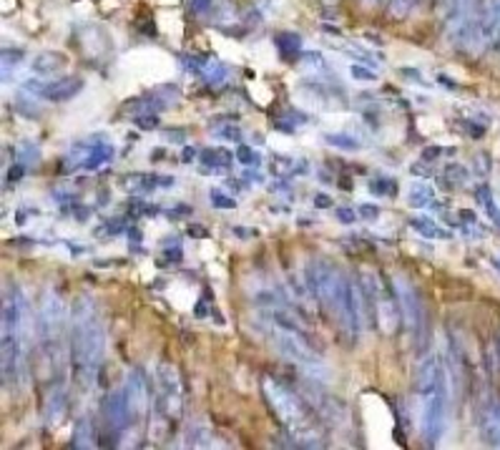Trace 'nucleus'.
<instances>
[{"label":"nucleus","instance_id":"obj_1","mask_svg":"<svg viewBox=\"0 0 500 450\" xmlns=\"http://www.w3.org/2000/svg\"><path fill=\"white\" fill-rule=\"evenodd\" d=\"M106 353V327L96 307L94 297L81 294L71 304V322H68V363L76 388L86 393L94 388L101 360Z\"/></svg>","mask_w":500,"mask_h":450},{"label":"nucleus","instance_id":"obj_2","mask_svg":"<svg viewBox=\"0 0 500 450\" xmlns=\"http://www.w3.org/2000/svg\"><path fill=\"white\" fill-rule=\"evenodd\" d=\"M450 370L438 355H430L417 375V405H420V435L425 445H438L448 430Z\"/></svg>","mask_w":500,"mask_h":450},{"label":"nucleus","instance_id":"obj_3","mask_svg":"<svg viewBox=\"0 0 500 450\" xmlns=\"http://www.w3.org/2000/svg\"><path fill=\"white\" fill-rule=\"evenodd\" d=\"M261 390H264V398H267V405L271 408V413L277 415L287 435L292 440H300L302 445H312V448H320L322 443V435H320V423L314 420L312 405L307 403L304 395H300L297 390L290 388L287 383H281L280 377H264L261 383Z\"/></svg>","mask_w":500,"mask_h":450},{"label":"nucleus","instance_id":"obj_4","mask_svg":"<svg viewBox=\"0 0 500 450\" xmlns=\"http://www.w3.org/2000/svg\"><path fill=\"white\" fill-rule=\"evenodd\" d=\"M68 322H71V317H68L61 294L56 290H43L38 312H36V337L56 375H61L63 363L68 357V343H66Z\"/></svg>","mask_w":500,"mask_h":450},{"label":"nucleus","instance_id":"obj_5","mask_svg":"<svg viewBox=\"0 0 500 450\" xmlns=\"http://www.w3.org/2000/svg\"><path fill=\"white\" fill-rule=\"evenodd\" d=\"M344 284H347V274L340 272L334 264L314 260L307 267V287L312 290L314 302L320 307V312L327 317V322L332 320L337 327L342 325Z\"/></svg>","mask_w":500,"mask_h":450},{"label":"nucleus","instance_id":"obj_6","mask_svg":"<svg viewBox=\"0 0 500 450\" xmlns=\"http://www.w3.org/2000/svg\"><path fill=\"white\" fill-rule=\"evenodd\" d=\"M360 290H362V300H365V312L372 317V322H375L385 335L395 332L397 322L403 320L395 284L390 287V284L383 280V274L367 272L365 270V272H362Z\"/></svg>","mask_w":500,"mask_h":450},{"label":"nucleus","instance_id":"obj_7","mask_svg":"<svg viewBox=\"0 0 500 450\" xmlns=\"http://www.w3.org/2000/svg\"><path fill=\"white\" fill-rule=\"evenodd\" d=\"M154 410L161 425H177L184 415V383L177 365L161 363L157 367V393H154Z\"/></svg>","mask_w":500,"mask_h":450},{"label":"nucleus","instance_id":"obj_8","mask_svg":"<svg viewBox=\"0 0 500 450\" xmlns=\"http://www.w3.org/2000/svg\"><path fill=\"white\" fill-rule=\"evenodd\" d=\"M267 337H270L271 347H274L284 360H292V363H297V365L304 367L310 375L324 377L322 360H320V355L314 353L310 337L290 332V330L274 325V322H270V327H267Z\"/></svg>","mask_w":500,"mask_h":450},{"label":"nucleus","instance_id":"obj_9","mask_svg":"<svg viewBox=\"0 0 500 450\" xmlns=\"http://www.w3.org/2000/svg\"><path fill=\"white\" fill-rule=\"evenodd\" d=\"M395 292L400 300V312L403 320L410 327V332L415 335L417 343H423L427 335V307L423 294L417 292V287L405 277H397L395 280Z\"/></svg>","mask_w":500,"mask_h":450},{"label":"nucleus","instance_id":"obj_10","mask_svg":"<svg viewBox=\"0 0 500 450\" xmlns=\"http://www.w3.org/2000/svg\"><path fill=\"white\" fill-rule=\"evenodd\" d=\"M124 398L126 408H128V418L131 425H144L148 418V408H151V398H148V380L147 373L141 367L128 370L124 383Z\"/></svg>","mask_w":500,"mask_h":450},{"label":"nucleus","instance_id":"obj_11","mask_svg":"<svg viewBox=\"0 0 500 450\" xmlns=\"http://www.w3.org/2000/svg\"><path fill=\"white\" fill-rule=\"evenodd\" d=\"M480 438L490 448H500V398L490 395L483 400L478 413Z\"/></svg>","mask_w":500,"mask_h":450},{"label":"nucleus","instance_id":"obj_12","mask_svg":"<svg viewBox=\"0 0 500 450\" xmlns=\"http://www.w3.org/2000/svg\"><path fill=\"white\" fill-rule=\"evenodd\" d=\"M101 413H104V423L108 433L114 435H121L128 425H131V418H128V408H126L124 390H116V393H108L101 403Z\"/></svg>","mask_w":500,"mask_h":450},{"label":"nucleus","instance_id":"obj_13","mask_svg":"<svg viewBox=\"0 0 500 450\" xmlns=\"http://www.w3.org/2000/svg\"><path fill=\"white\" fill-rule=\"evenodd\" d=\"M500 26V0H483L475 26V46H493Z\"/></svg>","mask_w":500,"mask_h":450},{"label":"nucleus","instance_id":"obj_14","mask_svg":"<svg viewBox=\"0 0 500 450\" xmlns=\"http://www.w3.org/2000/svg\"><path fill=\"white\" fill-rule=\"evenodd\" d=\"M84 91V78L78 76H66V78H58L53 84H46L38 88V96L46 98V101H53V104H61V101H71L74 96H78Z\"/></svg>","mask_w":500,"mask_h":450},{"label":"nucleus","instance_id":"obj_15","mask_svg":"<svg viewBox=\"0 0 500 450\" xmlns=\"http://www.w3.org/2000/svg\"><path fill=\"white\" fill-rule=\"evenodd\" d=\"M63 413H66V388L61 380H56L53 390H48V395H46V423L58 425L63 420Z\"/></svg>","mask_w":500,"mask_h":450},{"label":"nucleus","instance_id":"obj_16","mask_svg":"<svg viewBox=\"0 0 500 450\" xmlns=\"http://www.w3.org/2000/svg\"><path fill=\"white\" fill-rule=\"evenodd\" d=\"M96 440H98V435H96L94 418L78 420L74 428V435H71V448H94Z\"/></svg>","mask_w":500,"mask_h":450},{"label":"nucleus","instance_id":"obj_17","mask_svg":"<svg viewBox=\"0 0 500 450\" xmlns=\"http://www.w3.org/2000/svg\"><path fill=\"white\" fill-rule=\"evenodd\" d=\"M111 159H114V147H111V144H106V141H94L84 167L88 169V171H94V169L108 164Z\"/></svg>","mask_w":500,"mask_h":450},{"label":"nucleus","instance_id":"obj_18","mask_svg":"<svg viewBox=\"0 0 500 450\" xmlns=\"http://www.w3.org/2000/svg\"><path fill=\"white\" fill-rule=\"evenodd\" d=\"M63 66H66V56L63 53H41L36 61H33V71L41 76L58 74Z\"/></svg>","mask_w":500,"mask_h":450},{"label":"nucleus","instance_id":"obj_19","mask_svg":"<svg viewBox=\"0 0 500 450\" xmlns=\"http://www.w3.org/2000/svg\"><path fill=\"white\" fill-rule=\"evenodd\" d=\"M274 43H277V48H280V53L287 61L302 56V38H300L297 33H277Z\"/></svg>","mask_w":500,"mask_h":450},{"label":"nucleus","instance_id":"obj_20","mask_svg":"<svg viewBox=\"0 0 500 450\" xmlns=\"http://www.w3.org/2000/svg\"><path fill=\"white\" fill-rule=\"evenodd\" d=\"M433 197H435L433 187H427V184H413L410 191H407V204H410L413 210H423V207H430V204H433Z\"/></svg>","mask_w":500,"mask_h":450},{"label":"nucleus","instance_id":"obj_21","mask_svg":"<svg viewBox=\"0 0 500 450\" xmlns=\"http://www.w3.org/2000/svg\"><path fill=\"white\" fill-rule=\"evenodd\" d=\"M420 3H423V0H390V3H387V15H390L393 21H405L407 15L415 11Z\"/></svg>","mask_w":500,"mask_h":450},{"label":"nucleus","instance_id":"obj_22","mask_svg":"<svg viewBox=\"0 0 500 450\" xmlns=\"http://www.w3.org/2000/svg\"><path fill=\"white\" fill-rule=\"evenodd\" d=\"M413 224V230H417L423 237H433V240H450V234L445 230H440L438 224L433 220H423V217H417V220L410 221Z\"/></svg>","mask_w":500,"mask_h":450},{"label":"nucleus","instance_id":"obj_23","mask_svg":"<svg viewBox=\"0 0 500 450\" xmlns=\"http://www.w3.org/2000/svg\"><path fill=\"white\" fill-rule=\"evenodd\" d=\"M201 161L209 164V167H230L231 164V154L230 151H224V148H207V151H201Z\"/></svg>","mask_w":500,"mask_h":450},{"label":"nucleus","instance_id":"obj_24","mask_svg":"<svg viewBox=\"0 0 500 450\" xmlns=\"http://www.w3.org/2000/svg\"><path fill=\"white\" fill-rule=\"evenodd\" d=\"M324 141L334 148H342V151H360V141L352 137H347V134H327Z\"/></svg>","mask_w":500,"mask_h":450},{"label":"nucleus","instance_id":"obj_25","mask_svg":"<svg viewBox=\"0 0 500 450\" xmlns=\"http://www.w3.org/2000/svg\"><path fill=\"white\" fill-rule=\"evenodd\" d=\"M217 8V0H189V11L197 18H207Z\"/></svg>","mask_w":500,"mask_h":450},{"label":"nucleus","instance_id":"obj_26","mask_svg":"<svg viewBox=\"0 0 500 450\" xmlns=\"http://www.w3.org/2000/svg\"><path fill=\"white\" fill-rule=\"evenodd\" d=\"M18 63H23V53L21 51H3V76L8 78L11 76V71L18 66Z\"/></svg>","mask_w":500,"mask_h":450},{"label":"nucleus","instance_id":"obj_27","mask_svg":"<svg viewBox=\"0 0 500 450\" xmlns=\"http://www.w3.org/2000/svg\"><path fill=\"white\" fill-rule=\"evenodd\" d=\"M370 189L375 191V194H385V197H395L397 194V184L393 179H375Z\"/></svg>","mask_w":500,"mask_h":450},{"label":"nucleus","instance_id":"obj_28","mask_svg":"<svg viewBox=\"0 0 500 450\" xmlns=\"http://www.w3.org/2000/svg\"><path fill=\"white\" fill-rule=\"evenodd\" d=\"M164 254H167L168 262H181L184 251H181V244L177 241V237H171V241H164Z\"/></svg>","mask_w":500,"mask_h":450},{"label":"nucleus","instance_id":"obj_29","mask_svg":"<svg viewBox=\"0 0 500 450\" xmlns=\"http://www.w3.org/2000/svg\"><path fill=\"white\" fill-rule=\"evenodd\" d=\"M302 58H304V66H307L310 71H322L324 66H327V63H324V58H322V53H317V51L302 53Z\"/></svg>","mask_w":500,"mask_h":450},{"label":"nucleus","instance_id":"obj_30","mask_svg":"<svg viewBox=\"0 0 500 450\" xmlns=\"http://www.w3.org/2000/svg\"><path fill=\"white\" fill-rule=\"evenodd\" d=\"M211 204L214 207H219V210H234L237 207V201L231 199V197H227V194H221V191H211Z\"/></svg>","mask_w":500,"mask_h":450},{"label":"nucleus","instance_id":"obj_31","mask_svg":"<svg viewBox=\"0 0 500 450\" xmlns=\"http://www.w3.org/2000/svg\"><path fill=\"white\" fill-rule=\"evenodd\" d=\"M214 137L224 138V141H240L241 131L237 128V126H221V128H217V131H214Z\"/></svg>","mask_w":500,"mask_h":450},{"label":"nucleus","instance_id":"obj_32","mask_svg":"<svg viewBox=\"0 0 500 450\" xmlns=\"http://www.w3.org/2000/svg\"><path fill=\"white\" fill-rule=\"evenodd\" d=\"M445 177L453 179V187H460L465 179H468V169L458 167V164H453V167H448V171H445Z\"/></svg>","mask_w":500,"mask_h":450},{"label":"nucleus","instance_id":"obj_33","mask_svg":"<svg viewBox=\"0 0 500 450\" xmlns=\"http://www.w3.org/2000/svg\"><path fill=\"white\" fill-rule=\"evenodd\" d=\"M237 157H240V161L244 167H257V164H260V157H257L250 147H240Z\"/></svg>","mask_w":500,"mask_h":450},{"label":"nucleus","instance_id":"obj_34","mask_svg":"<svg viewBox=\"0 0 500 450\" xmlns=\"http://www.w3.org/2000/svg\"><path fill=\"white\" fill-rule=\"evenodd\" d=\"M134 124L138 126V128H157L158 126V116L151 111V114H138L134 118Z\"/></svg>","mask_w":500,"mask_h":450},{"label":"nucleus","instance_id":"obj_35","mask_svg":"<svg viewBox=\"0 0 500 450\" xmlns=\"http://www.w3.org/2000/svg\"><path fill=\"white\" fill-rule=\"evenodd\" d=\"M350 74H352L357 81H375V78H377L375 71H370V68H362V66H352V68H350Z\"/></svg>","mask_w":500,"mask_h":450},{"label":"nucleus","instance_id":"obj_36","mask_svg":"<svg viewBox=\"0 0 500 450\" xmlns=\"http://www.w3.org/2000/svg\"><path fill=\"white\" fill-rule=\"evenodd\" d=\"M440 154H455V148H438V147H433V148H425L423 151V161H435V157H440Z\"/></svg>","mask_w":500,"mask_h":450},{"label":"nucleus","instance_id":"obj_37","mask_svg":"<svg viewBox=\"0 0 500 450\" xmlns=\"http://www.w3.org/2000/svg\"><path fill=\"white\" fill-rule=\"evenodd\" d=\"M475 167H478L480 177H488V174H490V159L485 157V154H478V157H475Z\"/></svg>","mask_w":500,"mask_h":450},{"label":"nucleus","instance_id":"obj_38","mask_svg":"<svg viewBox=\"0 0 500 450\" xmlns=\"http://www.w3.org/2000/svg\"><path fill=\"white\" fill-rule=\"evenodd\" d=\"M360 214H362V217H365V220H377V217H380V210H377L375 204H362V207H360Z\"/></svg>","mask_w":500,"mask_h":450},{"label":"nucleus","instance_id":"obj_39","mask_svg":"<svg viewBox=\"0 0 500 450\" xmlns=\"http://www.w3.org/2000/svg\"><path fill=\"white\" fill-rule=\"evenodd\" d=\"M23 174H26V169H23L21 164H15V167L8 169V174H5V179H8V181H18V179H21Z\"/></svg>","mask_w":500,"mask_h":450},{"label":"nucleus","instance_id":"obj_40","mask_svg":"<svg viewBox=\"0 0 500 450\" xmlns=\"http://www.w3.org/2000/svg\"><path fill=\"white\" fill-rule=\"evenodd\" d=\"M337 220L342 221V224H352V221H354V211L347 210V207H344V210H337Z\"/></svg>","mask_w":500,"mask_h":450},{"label":"nucleus","instance_id":"obj_41","mask_svg":"<svg viewBox=\"0 0 500 450\" xmlns=\"http://www.w3.org/2000/svg\"><path fill=\"white\" fill-rule=\"evenodd\" d=\"M124 230V224L121 221H111V224H106L104 230H98V234H116V231Z\"/></svg>","mask_w":500,"mask_h":450},{"label":"nucleus","instance_id":"obj_42","mask_svg":"<svg viewBox=\"0 0 500 450\" xmlns=\"http://www.w3.org/2000/svg\"><path fill=\"white\" fill-rule=\"evenodd\" d=\"M330 204H332V199H330V197H324V194H320V197H317V207H320V210L330 207Z\"/></svg>","mask_w":500,"mask_h":450},{"label":"nucleus","instance_id":"obj_43","mask_svg":"<svg viewBox=\"0 0 500 450\" xmlns=\"http://www.w3.org/2000/svg\"><path fill=\"white\" fill-rule=\"evenodd\" d=\"M194 157H197V148H184V161H194Z\"/></svg>","mask_w":500,"mask_h":450},{"label":"nucleus","instance_id":"obj_44","mask_svg":"<svg viewBox=\"0 0 500 450\" xmlns=\"http://www.w3.org/2000/svg\"><path fill=\"white\" fill-rule=\"evenodd\" d=\"M490 48L500 51V26H498V33H495V38H493V46H490Z\"/></svg>","mask_w":500,"mask_h":450},{"label":"nucleus","instance_id":"obj_45","mask_svg":"<svg viewBox=\"0 0 500 450\" xmlns=\"http://www.w3.org/2000/svg\"><path fill=\"white\" fill-rule=\"evenodd\" d=\"M490 264H493V267H495V270L500 272V257H493V260H490Z\"/></svg>","mask_w":500,"mask_h":450},{"label":"nucleus","instance_id":"obj_46","mask_svg":"<svg viewBox=\"0 0 500 450\" xmlns=\"http://www.w3.org/2000/svg\"><path fill=\"white\" fill-rule=\"evenodd\" d=\"M365 5H377V3H383V0H362Z\"/></svg>","mask_w":500,"mask_h":450},{"label":"nucleus","instance_id":"obj_47","mask_svg":"<svg viewBox=\"0 0 500 450\" xmlns=\"http://www.w3.org/2000/svg\"><path fill=\"white\" fill-rule=\"evenodd\" d=\"M495 350H498V360H500V335H498V340H495Z\"/></svg>","mask_w":500,"mask_h":450}]
</instances>
